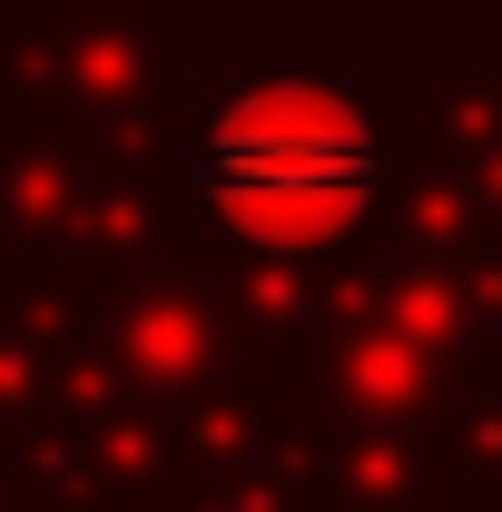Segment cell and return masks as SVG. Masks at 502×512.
<instances>
[{
	"label": "cell",
	"mask_w": 502,
	"mask_h": 512,
	"mask_svg": "<svg viewBox=\"0 0 502 512\" xmlns=\"http://www.w3.org/2000/svg\"><path fill=\"white\" fill-rule=\"evenodd\" d=\"M207 217L256 247H325L375 197V119L306 69H266L227 89L188 148Z\"/></svg>",
	"instance_id": "6da1fadb"
}]
</instances>
